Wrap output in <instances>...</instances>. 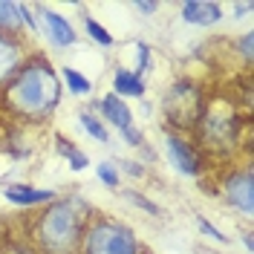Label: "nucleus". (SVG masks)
I'll list each match as a JSON object with an SVG mask.
<instances>
[{
	"label": "nucleus",
	"mask_w": 254,
	"mask_h": 254,
	"mask_svg": "<svg viewBox=\"0 0 254 254\" xmlns=\"http://www.w3.org/2000/svg\"><path fill=\"white\" fill-rule=\"evenodd\" d=\"M3 196L17 208H32V205H44V202H52L58 199L55 190H41V188H29L26 182H17V185H9L3 190Z\"/></svg>",
	"instance_id": "obj_12"
},
{
	"label": "nucleus",
	"mask_w": 254,
	"mask_h": 254,
	"mask_svg": "<svg viewBox=\"0 0 254 254\" xmlns=\"http://www.w3.org/2000/svg\"><path fill=\"white\" fill-rule=\"evenodd\" d=\"M147 66H150V47H147L144 41H139V44H136V69H133V72H136L139 78H144Z\"/></svg>",
	"instance_id": "obj_21"
},
{
	"label": "nucleus",
	"mask_w": 254,
	"mask_h": 254,
	"mask_svg": "<svg viewBox=\"0 0 254 254\" xmlns=\"http://www.w3.org/2000/svg\"><path fill=\"white\" fill-rule=\"evenodd\" d=\"M122 196H125L127 202H136V208H142V211H147L150 217H159V214H162V208H159L156 202H150L147 196H142L139 190H122Z\"/></svg>",
	"instance_id": "obj_19"
},
{
	"label": "nucleus",
	"mask_w": 254,
	"mask_h": 254,
	"mask_svg": "<svg viewBox=\"0 0 254 254\" xmlns=\"http://www.w3.org/2000/svg\"><path fill=\"white\" fill-rule=\"evenodd\" d=\"M26 47L20 38L3 35L0 32V87H6L9 81L15 78V72L20 69V64L26 61Z\"/></svg>",
	"instance_id": "obj_10"
},
{
	"label": "nucleus",
	"mask_w": 254,
	"mask_h": 254,
	"mask_svg": "<svg viewBox=\"0 0 254 254\" xmlns=\"http://www.w3.org/2000/svg\"><path fill=\"white\" fill-rule=\"evenodd\" d=\"M133 9H136V12H142V15H153V12L159 9V3H150V0H136V3H133Z\"/></svg>",
	"instance_id": "obj_24"
},
{
	"label": "nucleus",
	"mask_w": 254,
	"mask_h": 254,
	"mask_svg": "<svg viewBox=\"0 0 254 254\" xmlns=\"http://www.w3.org/2000/svg\"><path fill=\"white\" fill-rule=\"evenodd\" d=\"M252 44H254V35H252V32H246V35H243V38L237 41V49L243 52L246 64H252Z\"/></svg>",
	"instance_id": "obj_23"
},
{
	"label": "nucleus",
	"mask_w": 254,
	"mask_h": 254,
	"mask_svg": "<svg viewBox=\"0 0 254 254\" xmlns=\"http://www.w3.org/2000/svg\"><path fill=\"white\" fill-rule=\"evenodd\" d=\"M165 150H168V159L179 174L185 176H196L199 174V165H202V156L196 150V144L182 139L179 133H168L165 136Z\"/></svg>",
	"instance_id": "obj_7"
},
{
	"label": "nucleus",
	"mask_w": 254,
	"mask_h": 254,
	"mask_svg": "<svg viewBox=\"0 0 254 254\" xmlns=\"http://www.w3.org/2000/svg\"><path fill=\"white\" fill-rule=\"evenodd\" d=\"M58 78H64V84L69 87V93H75V95H87L90 90H93L90 78H87V75H81V72L75 69V66H64Z\"/></svg>",
	"instance_id": "obj_16"
},
{
	"label": "nucleus",
	"mask_w": 254,
	"mask_h": 254,
	"mask_svg": "<svg viewBox=\"0 0 254 254\" xmlns=\"http://www.w3.org/2000/svg\"><path fill=\"white\" fill-rule=\"evenodd\" d=\"M113 90L119 98H142L144 95V78H139L133 69H125L119 66L113 72Z\"/></svg>",
	"instance_id": "obj_14"
},
{
	"label": "nucleus",
	"mask_w": 254,
	"mask_h": 254,
	"mask_svg": "<svg viewBox=\"0 0 254 254\" xmlns=\"http://www.w3.org/2000/svg\"><path fill=\"white\" fill-rule=\"evenodd\" d=\"M84 29H87V35L93 38L98 47H113V35L104 29V26H101L95 17H84Z\"/></svg>",
	"instance_id": "obj_18"
},
{
	"label": "nucleus",
	"mask_w": 254,
	"mask_h": 254,
	"mask_svg": "<svg viewBox=\"0 0 254 254\" xmlns=\"http://www.w3.org/2000/svg\"><path fill=\"white\" fill-rule=\"evenodd\" d=\"M95 176L107 185V188H119V168L113 162H98L95 165Z\"/></svg>",
	"instance_id": "obj_20"
},
{
	"label": "nucleus",
	"mask_w": 254,
	"mask_h": 254,
	"mask_svg": "<svg viewBox=\"0 0 254 254\" xmlns=\"http://www.w3.org/2000/svg\"><path fill=\"white\" fill-rule=\"evenodd\" d=\"M179 12H182V20L193 26H214L222 20V6L211 0H188L179 6Z\"/></svg>",
	"instance_id": "obj_11"
},
{
	"label": "nucleus",
	"mask_w": 254,
	"mask_h": 254,
	"mask_svg": "<svg viewBox=\"0 0 254 254\" xmlns=\"http://www.w3.org/2000/svg\"><path fill=\"white\" fill-rule=\"evenodd\" d=\"M61 78L44 55H29L15 78L3 87V107L23 125H38L55 116L61 104Z\"/></svg>",
	"instance_id": "obj_1"
},
{
	"label": "nucleus",
	"mask_w": 254,
	"mask_h": 254,
	"mask_svg": "<svg viewBox=\"0 0 254 254\" xmlns=\"http://www.w3.org/2000/svg\"><path fill=\"white\" fill-rule=\"evenodd\" d=\"M98 110H101V116H104L113 127H119L122 133L133 127V113H130V107L125 104V98H119L116 93L104 95V98L98 101Z\"/></svg>",
	"instance_id": "obj_13"
},
{
	"label": "nucleus",
	"mask_w": 254,
	"mask_h": 254,
	"mask_svg": "<svg viewBox=\"0 0 254 254\" xmlns=\"http://www.w3.org/2000/svg\"><path fill=\"white\" fill-rule=\"evenodd\" d=\"M78 122H81V127H84V130H87V133H90V136H93L95 142H101V144H107L110 142V133H107V127L101 125V122H98V119H95L93 113H81L78 116Z\"/></svg>",
	"instance_id": "obj_17"
},
{
	"label": "nucleus",
	"mask_w": 254,
	"mask_h": 254,
	"mask_svg": "<svg viewBox=\"0 0 254 254\" xmlns=\"http://www.w3.org/2000/svg\"><path fill=\"white\" fill-rule=\"evenodd\" d=\"M139 237L125 222L110 217H95L90 220L81 243V254H139Z\"/></svg>",
	"instance_id": "obj_3"
},
{
	"label": "nucleus",
	"mask_w": 254,
	"mask_h": 254,
	"mask_svg": "<svg viewBox=\"0 0 254 254\" xmlns=\"http://www.w3.org/2000/svg\"><path fill=\"white\" fill-rule=\"evenodd\" d=\"M125 171H127V174H133V176H142L144 174V168H142V165H136V162H125Z\"/></svg>",
	"instance_id": "obj_26"
},
{
	"label": "nucleus",
	"mask_w": 254,
	"mask_h": 254,
	"mask_svg": "<svg viewBox=\"0 0 254 254\" xmlns=\"http://www.w3.org/2000/svg\"><path fill=\"white\" fill-rule=\"evenodd\" d=\"M222 190H225V199L228 205L237 208L240 214L252 217L254 211V182H252V168H234L231 174L225 176L222 182Z\"/></svg>",
	"instance_id": "obj_6"
},
{
	"label": "nucleus",
	"mask_w": 254,
	"mask_h": 254,
	"mask_svg": "<svg viewBox=\"0 0 254 254\" xmlns=\"http://www.w3.org/2000/svg\"><path fill=\"white\" fill-rule=\"evenodd\" d=\"M196 225H199V231H202V234H208V237H214L217 243H228V237L222 234V231L217 228V225H214V222H208L205 217H196Z\"/></svg>",
	"instance_id": "obj_22"
},
{
	"label": "nucleus",
	"mask_w": 254,
	"mask_h": 254,
	"mask_svg": "<svg viewBox=\"0 0 254 254\" xmlns=\"http://www.w3.org/2000/svg\"><path fill=\"white\" fill-rule=\"evenodd\" d=\"M243 243H246V252H252V249H254V246H252V234H249V231L243 234Z\"/></svg>",
	"instance_id": "obj_27"
},
{
	"label": "nucleus",
	"mask_w": 254,
	"mask_h": 254,
	"mask_svg": "<svg viewBox=\"0 0 254 254\" xmlns=\"http://www.w3.org/2000/svg\"><path fill=\"white\" fill-rule=\"evenodd\" d=\"M55 150L66 159V165H69L72 171H87V168H90V159H87V153H84V150H78L75 144H69L61 133L55 136Z\"/></svg>",
	"instance_id": "obj_15"
},
{
	"label": "nucleus",
	"mask_w": 254,
	"mask_h": 254,
	"mask_svg": "<svg viewBox=\"0 0 254 254\" xmlns=\"http://www.w3.org/2000/svg\"><path fill=\"white\" fill-rule=\"evenodd\" d=\"M35 12L41 15L44 35H47V41L52 44V47L66 49V47H72V44H75V29H72V23H69L64 15L52 12L49 6H35Z\"/></svg>",
	"instance_id": "obj_8"
},
{
	"label": "nucleus",
	"mask_w": 254,
	"mask_h": 254,
	"mask_svg": "<svg viewBox=\"0 0 254 254\" xmlns=\"http://www.w3.org/2000/svg\"><path fill=\"white\" fill-rule=\"evenodd\" d=\"M23 29H38V23L32 20V9L26 3H15V0H0V32L20 38Z\"/></svg>",
	"instance_id": "obj_9"
},
{
	"label": "nucleus",
	"mask_w": 254,
	"mask_h": 254,
	"mask_svg": "<svg viewBox=\"0 0 254 254\" xmlns=\"http://www.w3.org/2000/svg\"><path fill=\"white\" fill-rule=\"evenodd\" d=\"M90 208L75 196L52 199L35 220V246L41 254H81Z\"/></svg>",
	"instance_id": "obj_2"
},
{
	"label": "nucleus",
	"mask_w": 254,
	"mask_h": 254,
	"mask_svg": "<svg viewBox=\"0 0 254 254\" xmlns=\"http://www.w3.org/2000/svg\"><path fill=\"white\" fill-rule=\"evenodd\" d=\"M125 139H127V144L139 147V144H142V133H139L136 127H130V130H125Z\"/></svg>",
	"instance_id": "obj_25"
},
{
	"label": "nucleus",
	"mask_w": 254,
	"mask_h": 254,
	"mask_svg": "<svg viewBox=\"0 0 254 254\" xmlns=\"http://www.w3.org/2000/svg\"><path fill=\"white\" fill-rule=\"evenodd\" d=\"M199 139L217 150V153H228V150H237V107L231 104H220V101H211L202 110V119L196 125Z\"/></svg>",
	"instance_id": "obj_5"
},
{
	"label": "nucleus",
	"mask_w": 254,
	"mask_h": 254,
	"mask_svg": "<svg viewBox=\"0 0 254 254\" xmlns=\"http://www.w3.org/2000/svg\"><path fill=\"white\" fill-rule=\"evenodd\" d=\"M162 107H165L168 125L174 127L171 133H176V130H196L199 119H202V110H205V95L190 81H176L165 93Z\"/></svg>",
	"instance_id": "obj_4"
}]
</instances>
